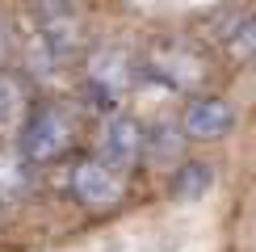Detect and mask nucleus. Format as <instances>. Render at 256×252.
Wrapping results in <instances>:
<instances>
[{"mask_svg": "<svg viewBox=\"0 0 256 252\" xmlns=\"http://www.w3.org/2000/svg\"><path fill=\"white\" fill-rule=\"evenodd\" d=\"M231 55H236V59H252L256 55V13L231 34Z\"/></svg>", "mask_w": 256, "mask_h": 252, "instance_id": "9d476101", "label": "nucleus"}, {"mask_svg": "<svg viewBox=\"0 0 256 252\" xmlns=\"http://www.w3.org/2000/svg\"><path fill=\"white\" fill-rule=\"evenodd\" d=\"M0 59H4V21H0Z\"/></svg>", "mask_w": 256, "mask_h": 252, "instance_id": "f8f14e48", "label": "nucleus"}, {"mask_svg": "<svg viewBox=\"0 0 256 252\" xmlns=\"http://www.w3.org/2000/svg\"><path fill=\"white\" fill-rule=\"evenodd\" d=\"M72 194H76L84 206H114V202H122L126 185H122L118 168L105 164L97 156V160H84V164L72 168Z\"/></svg>", "mask_w": 256, "mask_h": 252, "instance_id": "7ed1b4c3", "label": "nucleus"}, {"mask_svg": "<svg viewBox=\"0 0 256 252\" xmlns=\"http://www.w3.org/2000/svg\"><path fill=\"white\" fill-rule=\"evenodd\" d=\"M30 105H26V80L17 72H0V134H13L26 126Z\"/></svg>", "mask_w": 256, "mask_h": 252, "instance_id": "0eeeda50", "label": "nucleus"}, {"mask_svg": "<svg viewBox=\"0 0 256 252\" xmlns=\"http://www.w3.org/2000/svg\"><path fill=\"white\" fill-rule=\"evenodd\" d=\"M236 126V110L222 97H194L180 114V130L189 139H222Z\"/></svg>", "mask_w": 256, "mask_h": 252, "instance_id": "39448f33", "label": "nucleus"}, {"mask_svg": "<svg viewBox=\"0 0 256 252\" xmlns=\"http://www.w3.org/2000/svg\"><path fill=\"white\" fill-rule=\"evenodd\" d=\"M72 134H76V126H72L68 110H59V105H34L26 126H21V152L30 156V164H50L72 147Z\"/></svg>", "mask_w": 256, "mask_h": 252, "instance_id": "f257e3e1", "label": "nucleus"}, {"mask_svg": "<svg viewBox=\"0 0 256 252\" xmlns=\"http://www.w3.org/2000/svg\"><path fill=\"white\" fill-rule=\"evenodd\" d=\"M143 147H147V130L134 118H126V114H114V118L105 122L101 139H97V156L105 164H114L118 172H126V168L143 156Z\"/></svg>", "mask_w": 256, "mask_h": 252, "instance_id": "20e7f679", "label": "nucleus"}, {"mask_svg": "<svg viewBox=\"0 0 256 252\" xmlns=\"http://www.w3.org/2000/svg\"><path fill=\"white\" fill-rule=\"evenodd\" d=\"M80 0H34L38 17H63V13H76Z\"/></svg>", "mask_w": 256, "mask_h": 252, "instance_id": "9b49d317", "label": "nucleus"}, {"mask_svg": "<svg viewBox=\"0 0 256 252\" xmlns=\"http://www.w3.org/2000/svg\"><path fill=\"white\" fill-rule=\"evenodd\" d=\"M30 156L26 152H8V147H0V202H17L21 194L30 189Z\"/></svg>", "mask_w": 256, "mask_h": 252, "instance_id": "6e6552de", "label": "nucleus"}, {"mask_svg": "<svg viewBox=\"0 0 256 252\" xmlns=\"http://www.w3.org/2000/svg\"><path fill=\"white\" fill-rule=\"evenodd\" d=\"M147 72L160 76L164 84H172V88H194L206 76V63L189 46H180V42H160V46L147 50Z\"/></svg>", "mask_w": 256, "mask_h": 252, "instance_id": "f03ea898", "label": "nucleus"}, {"mask_svg": "<svg viewBox=\"0 0 256 252\" xmlns=\"http://www.w3.org/2000/svg\"><path fill=\"white\" fill-rule=\"evenodd\" d=\"M88 80H92V88L101 92V97H122L126 88H130V80H134V63L126 50L118 46H101L97 55L88 59Z\"/></svg>", "mask_w": 256, "mask_h": 252, "instance_id": "423d86ee", "label": "nucleus"}, {"mask_svg": "<svg viewBox=\"0 0 256 252\" xmlns=\"http://www.w3.org/2000/svg\"><path fill=\"white\" fill-rule=\"evenodd\" d=\"M210 185H214V168L202 164V160H189L172 176V198L176 202H198L202 194H210Z\"/></svg>", "mask_w": 256, "mask_h": 252, "instance_id": "1a4fd4ad", "label": "nucleus"}]
</instances>
